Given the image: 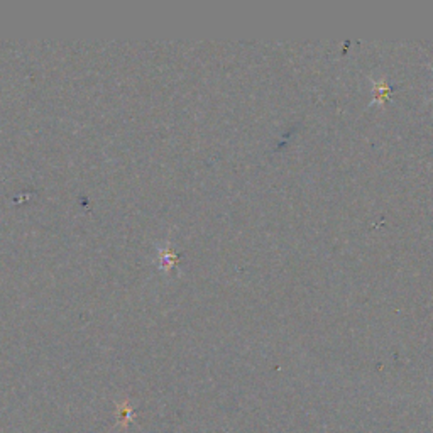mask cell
<instances>
[{
    "mask_svg": "<svg viewBox=\"0 0 433 433\" xmlns=\"http://www.w3.org/2000/svg\"><path fill=\"white\" fill-rule=\"evenodd\" d=\"M432 99H433V95H432Z\"/></svg>",
    "mask_w": 433,
    "mask_h": 433,
    "instance_id": "3",
    "label": "cell"
},
{
    "mask_svg": "<svg viewBox=\"0 0 433 433\" xmlns=\"http://www.w3.org/2000/svg\"><path fill=\"white\" fill-rule=\"evenodd\" d=\"M131 413H132V410H129V408L121 410V413H119V417H121V422H126V418L131 417Z\"/></svg>",
    "mask_w": 433,
    "mask_h": 433,
    "instance_id": "2",
    "label": "cell"
},
{
    "mask_svg": "<svg viewBox=\"0 0 433 433\" xmlns=\"http://www.w3.org/2000/svg\"><path fill=\"white\" fill-rule=\"evenodd\" d=\"M371 88H373V100L371 104L384 105L393 94V87L390 85L388 80H371Z\"/></svg>",
    "mask_w": 433,
    "mask_h": 433,
    "instance_id": "1",
    "label": "cell"
}]
</instances>
